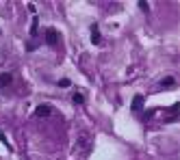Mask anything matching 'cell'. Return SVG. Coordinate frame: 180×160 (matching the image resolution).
Instances as JSON below:
<instances>
[{
  "label": "cell",
  "instance_id": "obj_1",
  "mask_svg": "<svg viewBox=\"0 0 180 160\" xmlns=\"http://www.w3.org/2000/svg\"><path fill=\"white\" fill-rule=\"evenodd\" d=\"M46 43L52 45V48L59 43V33H56L54 28H48V31H46Z\"/></svg>",
  "mask_w": 180,
  "mask_h": 160
},
{
  "label": "cell",
  "instance_id": "obj_2",
  "mask_svg": "<svg viewBox=\"0 0 180 160\" xmlns=\"http://www.w3.org/2000/svg\"><path fill=\"white\" fill-rule=\"evenodd\" d=\"M35 115H39V117H48V115H52V106H50V104H39V106L35 108Z\"/></svg>",
  "mask_w": 180,
  "mask_h": 160
},
{
  "label": "cell",
  "instance_id": "obj_3",
  "mask_svg": "<svg viewBox=\"0 0 180 160\" xmlns=\"http://www.w3.org/2000/svg\"><path fill=\"white\" fill-rule=\"evenodd\" d=\"M91 41H93V45H98V43L102 41V35H100V28H98L95 24L91 26Z\"/></svg>",
  "mask_w": 180,
  "mask_h": 160
},
{
  "label": "cell",
  "instance_id": "obj_4",
  "mask_svg": "<svg viewBox=\"0 0 180 160\" xmlns=\"http://www.w3.org/2000/svg\"><path fill=\"white\" fill-rule=\"evenodd\" d=\"M172 87H176V78L174 76H167V78L161 80V89H172Z\"/></svg>",
  "mask_w": 180,
  "mask_h": 160
},
{
  "label": "cell",
  "instance_id": "obj_5",
  "mask_svg": "<svg viewBox=\"0 0 180 160\" xmlns=\"http://www.w3.org/2000/svg\"><path fill=\"white\" fill-rule=\"evenodd\" d=\"M143 108V95H135V100H133V111L139 113Z\"/></svg>",
  "mask_w": 180,
  "mask_h": 160
},
{
  "label": "cell",
  "instance_id": "obj_6",
  "mask_svg": "<svg viewBox=\"0 0 180 160\" xmlns=\"http://www.w3.org/2000/svg\"><path fill=\"white\" fill-rule=\"evenodd\" d=\"M37 33H39V20H37V15H33V24H31V35H33V37H37Z\"/></svg>",
  "mask_w": 180,
  "mask_h": 160
},
{
  "label": "cell",
  "instance_id": "obj_7",
  "mask_svg": "<svg viewBox=\"0 0 180 160\" xmlns=\"http://www.w3.org/2000/svg\"><path fill=\"white\" fill-rule=\"evenodd\" d=\"M11 74H0V89H2V87H9V84H11Z\"/></svg>",
  "mask_w": 180,
  "mask_h": 160
},
{
  "label": "cell",
  "instance_id": "obj_8",
  "mask_svg": "<svg viewBox=\"0 0 180 160\" xmlns=\"http://www.w3.org/2000/svg\"><path fill=\"white\" fill-rule=\"evenodd\" d=\"M72 102H74V104H83V102H85L83 93H74V95H72Z\"/></svg>",
  "mask_w": 180,
  "mask_h": 160
},
{
  "label": "cell",
  "instance_id": "obj_9",
  "mask_svg": "<svg viewBox=\"0 0 180 160\" xmlns=\"http://www.w3.org/2000/svg\"><path fill=\"white\" fill-rule=\"evenodd\" d=\"M70 84H72V80H70V78H61V80H59V87H63V89H67Z\"/></svg>",
  "mask_w": 180,
  "mask_h": 160
},
{
  "label": "cell",
  "instance_id": "obj_10",
  "mask_svg": "<svg viewBox=\"0 0 180 160\" xmlns=\"http://www.w3.org/2000/svg\"><path fill=\"white\" fill-rule=\"evenodd\" d=\"M0 143H2V145H4L7 149H11V145H9V141H7V136H4L2 132H0Z\"/></svg>",
  "mask_w": 180,
  "mask_h": 160
},
{
  "label": "cell",
  "instance_id": "obj_11",
  "mask_svg": "<svg viewBox=\"0 0 180 160\" xmlns=\"http://www.w3.org/2000/svg\"><path fill=\"white\" fill-rule=\"evenodd\" d=\"M139 9H141V11H148V9H150V4H148L145 0H139Z\"/></svg>",
  "mask_w": 180,
  "mask_h": 160
},
{
  "label": "cell",
  "instance_id": "obj_12",
  "mask_svg": "<svg viewBox=\"0 0 180 160\" xmlns=\"http://www.w3.org/2000/svg\"><path fill=\"white\" fill-rule=\"evenodd\" d=\"M0 35H2V31H0Z\"/></svg>",
  "mask_w": 180,
  "mask_h": 160
}]
</instances>
